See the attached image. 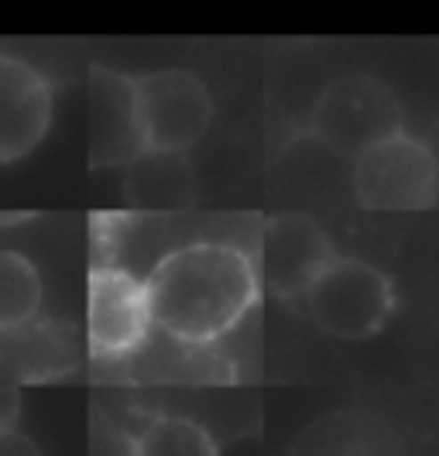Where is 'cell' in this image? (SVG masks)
Wrapping results in <instances>:
<instances>
[{"label":"cell","mask_w":439,"mask_h":456,"mask_svg":"<svg viewBox=\"0 0 439 456\" xmlns=\"http://www.w3.org/2000/svg\"><path fill=\"white\" fill-rule=\"evenodd\" d=\"M131 456H220V450L213 436L192 419L159 415L131 443Z\"/></svg>","instance_id":"obj_13"},{"label":"cell","mask_w":439,"mask_h":456,"mask_svg":"<svg viewBox=\"0 0 439 456\" xmlns=\"http://www.w3.org/2000/svg\"><path fill=\"white\" fill-rule=\"evenodd\" d=\"M337 257L326 230L305 213H278L261 233V272L264 281L281 302H296L309 292V285L323 274Z\"/></svg>","instance_id":"obj_6"},{"label":"cell","mask_w":439,"mask_h":456,"mask_svg":"<svg viewBox=\"0 0 439 456\" xmlns=\"http://www.w3.org/2000/svg\"><path fill=\"white\" fill-rule=\"evenodd\" d=\"M0 456H42L35 439H28L24 433H18L14 426L0 429Z\"/></svg>","instance_id":"obj_14"},{"label":"cell","mask_w":439,"mask_h":456,"mask_svg":"<svg viewBox=\"0 0 439 456\" xmlns=\"http://www.w3.org/2000/svg\"><path fill=\"white\" fill-rule=\"evenodd\" d=\"M48 79L18 55H0V165L31 155L52 124Z\"/></svg>","instance_id":"obj_8"},{"label":"cell","mask_w":439,"mask_h":456,"mask_svg":"<svg viewBox=\"0 0 439 456\" xmlns=\"http://www.w3.org/2000/svg\"><path fill=\"white\" fill-rule=\"evenodd\" d=\"M18 415H21V395L14 388H0V429L14 426Z\"/></svg>","instance_id":"obj_15"},{"label":"cell","mask_w":439,"mask_h":456,"mask_svg":"<svg viewBox=\"0 0 439 456\" xmlns=\"http://www.w3.org/2000/svg\"><path fill=\"white\" fill-rule=\"evenodd\" d=\"M439 165L429 144L398 134L354 159V196L368 209H429L436 203Z\"/></svg>","instance_id":"obj_4"},{"label":"cell","mask_w":439,"mask_h":456,"mask_svg":"<svg viewBox=\"0 0 439 456\" xmlns=\"http://www.w3.org/2000/svg\"><path fill=\"white\" fill-rule=\"evenodd\" d=\"M86 330L96 357H120L138 350L151 330L144 281L120 268H96L90 278Z\"/></svg>","instance_id":"obj_7"},{"label":"cell","mask_w":439,"mask_h":456,"mask_svg":"<svg viewBox=\"0 0 439 456\" xmlns=\"http://www.w3.org/2000/svg\"><path fill=\"white\" fill-rule=\"evenodd\" d=\"M405 110L388 83L374 76L333 79L313 107V134L337 155L357 159L364 148L402 131Z\"/></svg>","instance_id":"obj_3"},{"label":"cell","mask_w":439,"mask_h":456,"mask_svg":"<svg viewBox=\"0 0 439 456\" xmlns=\"http://www.w3.org/2000/svg\"><path fill=\"white\" fill-rule=\"evenodd\" d=\"M257 268L231 244H189L155 265L144 281L151 326L172 340H220L257 302Z\"/></svg>","instance_id":"obj_1"},{"label":"cell","mask_w":439,"mask_h":456,"mask_svg":"<svg viewBox=\"0 0 439 456\" xmlns=\"http://www.w3.org/2000/svg\"><path fill=\"white\" fill-rule=\"evenodd\" d=\"M138 131L144 148L189 151L213 120V96L207 83L189 69H155L134 79Z\"/></svg>","instance_id":"obj_5"},{"label":"cell","mask_w":439,"mask_h":456,"mask_svg":"<svg viewBox=\"0 0 439 456\" xmlns=\"http://www.w3.org/2000/svg\"><path fill=\"white\" fill-rule=\"evenodd\" d=\"M141 148L134 79L110 66L90 69V165L114 168Z\"/></svg>","instance_id":"obj_9"},{"label":"cell","mask_w":439,"mask_h":456,"mask_svg":"<svg viewBox=\"0 0 439 456\" xmlns=\"http://www.w3.org/2000/svg\"><path fill=\"white\" fill-rule=\"evenodd\" d=\"M42 309V274L31 257L0 251V333L21 330Z\"/></svg>","instance_id":"obj_12"},{"label":"cell","mask_w":439,"mask_h":456,"mask_svg":"<svg viewBox=\"0 0 439 456\" xmlns=\"http://www.w3.org/2000/svg\"><path fill=\"white\" fill-rule=\"evenodd\" d=\"M285 456H402V439L370 411L337 409L313 419Z\"/></svg>","instance_id":"obj_10"},{"label":"cell","mask_w":439,"mask_h":456,"mask_svg":"<svg viewBox=\"0 0 439 456\" xmlns=\"http://www.w3.org/2000/svg\"><path fill=\"white\" fill-rule=\"evenodd\" d=\"M124 200L138 209H185L196 200V172L185 151L141 148L124 161Z\"/></svg>","instance_id":"obj_11"},{"label":"cell","mask_w":439,"mask_h":456,"mask_svg":"<svg viewBox=\"0 0 439 456\" xmlns=\"http://www.w3.org/2000/svg\"><path fill=\"white\" fill-rule=\"evenodd\" d=\"M302 298L316 326L337 340H368L394 309L392 278L361 257H333Z\"/></svg>","instance_id":"obj_2"}]
</instances>
